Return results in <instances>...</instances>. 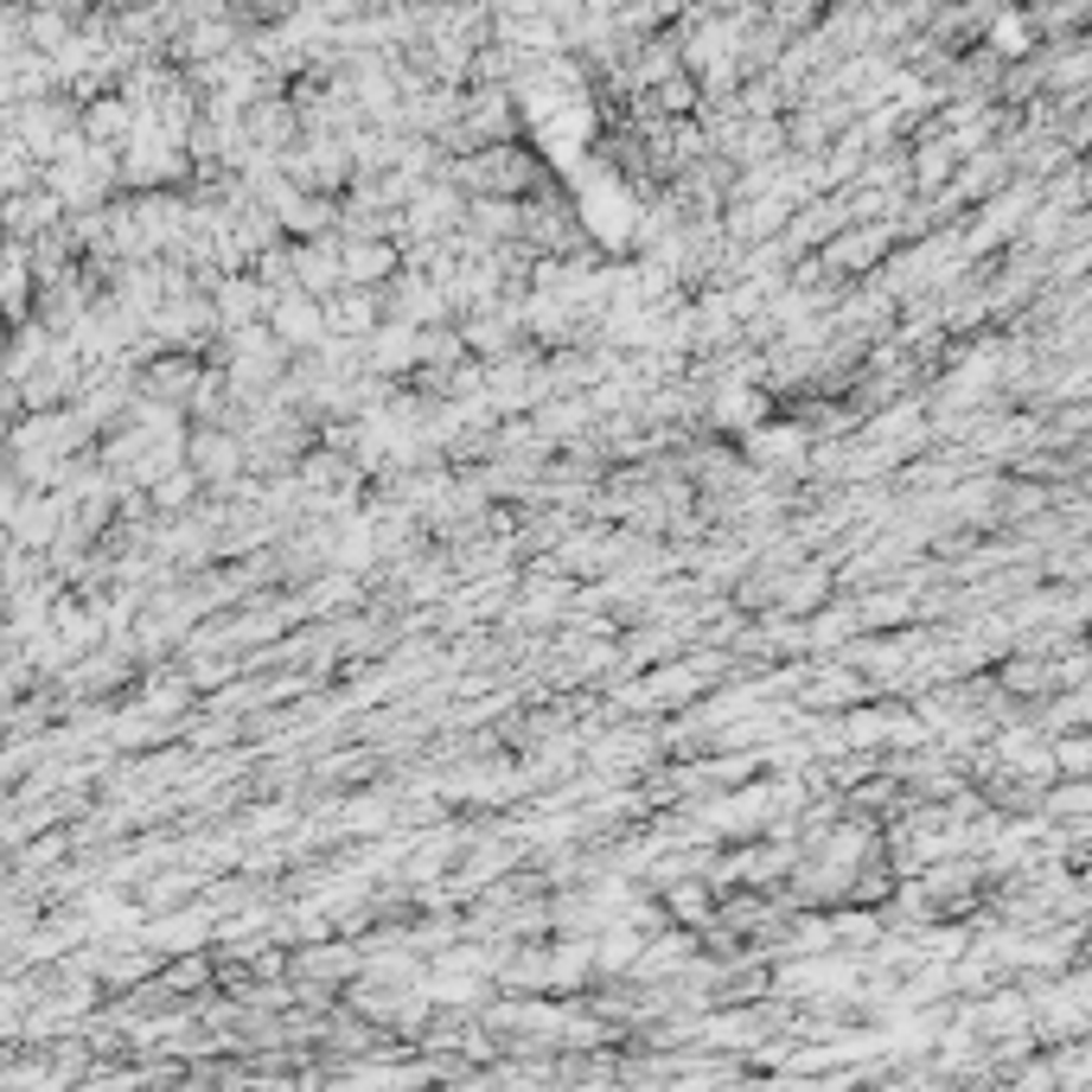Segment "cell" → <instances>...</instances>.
<instances>
[{"label":"cell","instance_id":"obj_1","mask_svg":"<svg viewBox=\"0 0 1092 1092\" xmlns=\"http://www.w3.org/2000/svg\"><path fill=\"white\" fill-rule=\"evenodd\" d=\"M275 333H281V339H294V345L314 339V333H320V307H314L307 294H288V301L275 307Z\"/></svg>","mask_w":1092,"mask_h":1092},{"label":"cell","instance_id":"obj_2","mask_svg":"<svg viewBox=\"0 0 1092 1092\" xmlns=\"http://www.w3.org/2000/svg\"><path fill=\"white\" fill-rule=\"evenodd\" d=\"M230 454H237V448H230L224 435H199V441H192V467H199V474H211V479L230 474Z\"/></svg>","mask_w":1092,"mask_h":1092},{"label":"cell","instance_id":"obj_3","mask_svg":"<svg viewBox=\"0 0 1092 1092\" xmlns=\"http://www.w3.org/2000/svg\"><path fill=\"white\" fill-rule=\"evenodd\" d=\"M390 269H397V256L384 243H351L345 250V275H390Z\"/></svg>","mask_w":1092,"mask_h":1092}]
</instances>
